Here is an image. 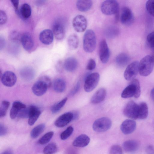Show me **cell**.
Listing matches in <instances>:
<instances>
[{
  "label": "cell",
  "mask_w": 154,
  "mask_h": 154,
  "mask_svg": "<svg viewBox=\"0 0 154 154\" xmlns=\"http://www.w3.org/2000/svg\"><path fill=\"white\" fill-rule=\"evenodd\" d=\"M154 67V56L147 55L143 58L139 64V73L141 76H146L152 72Z\"/></svg>",
  "instance_id": "6da1fadb"
},
{
  "label": "cell",
  "mask_w": 154,
  "mask_h": 154,
  "mask_svg": "<svg viewBox=\"0 0 154 154\" xmlns=\"http://www.w3.org/2000/svg\"><path fill=\"white\" fill-rule=\"evenodd\" d=\"M140 93L139 82L137 79H134L131 81L130 84L123 90L121 94V97L124 98L133 97L138 98L139 97Z\"/></svg>",
  "instance_id": "7a4b0ae2"
},
{
  "label": "cell",
  "mask_w": 154,
  "mask_h": 154,
  "mask_svg": "<svg viewBox=\"0 0 154 154\" xmlns=\"http://www.w3.org/2000/svg\"><path fill=\"white\" fill-rule=\"evenodd\" d=\"M96 43L95 34L91 29L87 30L83 37V47L84 51L87 52L91 53L95 49Z\"/></svg>",
  "instance_id": "3957f363"
},
{
  "label": "cell",
  "mask_w": 154,
  "mask_h": 154,
  "mask_svg": "<svg viewBox=\"0 0 154 154\" xmlns=\"http://www.w3.org/2000/svg\"><path fill=\"white\" fill-rule=\"evenodd\" d=\"M100 9L102 12L105 15L116 14L119 13V5L116 0H106L102 3Z\"/></svg>",
  "instance_id": "277c9868"
},
{
  "label": "cell",
  "mask_w": 154,
  "mask_h": 154,
  "mask_svg": "<svg viewBox=\"0 0 154 154\" xmlns=\"http://www.w3.org/2000/svg\"><path fill=\"white\" fill-rule=\"evenodd\" d=\"M111 120L107 117H103L96 120L93 124L92 128L93 130L97 132H105L111 127Z\"/></svg>",
  "instance_id": "5b68a950"
},
{
  "label": "cell",
  "mask_w": 154,
  "mask_h": 154,
  "mask_svg": "<svg viewBox=\"0 0 154 154\" xmlns=\"http://www.w3.org/2000/svg\"><path fill=\"white\" fill-rule=\"evenodd\" d=\"M139 111V104L133 101L128 102L125 107L123 113L127 117L133 119H138Z\"/></svg>",
  "instance_id": "8992f818"
},
{
  "label": "cell",
  "mask_w": 154,
  "mask_h": 154,
  "mask_svg": "<svg viewBox=\"0 0 154 154\" xmlns=\"http://www.w3.org/2000/svg\"><path fill=\"white\" fill-rule=\"evenodd\" d=\"M100 79L99 74L94 72L89 75L85 80L84 85L85 91L89 92L93 90L97 86Z\"/></svg>",
  "instance_id": "52a82bcc"
},
{
  "label": "cell",
  "mask_w": 154,
  "mask_h": 154,
  "mask_svg": "<svg viewBox=\"0 0 154 154\" xmlns=\"http://www.w3.org/2000/svg\"><path fill=\"white\" fill-rule=\"evenodd\" d=\"M139 64L138 61H134L128 66L124 74L126 80L131 81L134 79L139 73Z\"/></svg>",
  "instance_id": "ba28073f"
},
{
  "label": "cell",
  "mask_w": 154,
  "mask_h": 154,
  "mask_svg": "<svg viewBox=\"0 0 154 154\" xmlns=\"http://www.w3.org/2000/svg\"><path fill=\"white\" fill-rule=\"evenodd\" d=\"M72 24L74 29L78 32H84L87 26V21L85 17L83 15H79L73 19Z\"/></svg>",
  "instance_id": "9c48e42d"
},
{
  "label": "cell",
  "mask_w": 154,
  "mask_h": 154,
  "mask_svg": "<svg viewBox=\"0 0 154 154\" xmlns=\"http://www.w3.org/2000/svg\"><path fill=\"white\" fill-rule=\"evenodd\" d=\"M134 20V16L131 10L127 7L123 8L120 17L122 23L125 26H129L133 23Z\"/></svg>",
  "instance_id": "30bf717a"
},
{
  "label": "cell",
  "mask_w": 154,
  "mask_h": 154,
  "mask_svg": "<svg viewBox=\"0 0 154 154\" xmlns=\"http://www.w3.org/2000/svg\"><path fill=\"white\" fill-rule=\"evenodd\" d=\"M49 87L46 82L40 79L33 85L32 90L35 95L40 96L44 94Z\"/></svg>",
  "instance_id": "8fae6325"
},
{
  "label": "cell",
  "mask_w": 154,
  "mask_h": 154,
  "mask_svg": "<svg viewBox=\"0 0 154 154\" xmlns=\"http://www.w3.org/2000/svg\"><path fill=\"white\" fill-rule=\"evenodd\" d=\"M109 51L107 43L104 39L102 40L99 45V55L102 63H106L109 57Z\"/></svg>",
  "instance_id": "7c38bea8"
},
{
  "label": "cell",
  "mask_w": 154,
  "mask_h": 154,
  "mask_svg": "<svg viewBox=\"0 0 154 154\" xmlns=\"http://www.w3.org/2000/svg\"><path fill=\"white\" fill-rule=\"evenodd\" d=\"M1 81L5 86L11 87L16 83L17 77L15 73L12 72L7 71L2 75Z\"/></svg>",
  "instance_id": "4fadbf2b"
},
{
  "label": "cell",
  "mask_w": 154,
  "mask_h": 154,
  "mask_svg": "<svg viewBox=\"0 0 154 154\" xmlns=\"http://www.w3.org/2000/svg\"><path fill=\"white\" fill-rule=\"evenodd\" d=\"M73 114L71 112L65 113L60 116L56 120L55 125L57 127H63L73 120Z\"/></svg>",
  "instance_id": "5bb4252c"
},
{
  "label": "cell",
  "mask_w": 154,
  "mask_h": 154,
  "mask_svg": "<svg viewBox=\"0 0 154 154\" xmlns=\"http://www.w3.org/2000/svg\"><path fill=\"white\" fill-rule=\"evenodd\" d=\"M136 123L131 119H126L124 121L120 126L122 132L125 134H128L132 133L135 130Z\"/></svg>",
  "instance_id": "9a60e30c"
},
{
  "label": "cell",
  "mask_w": 154,
  "mask_h": 154,
  "mask_svg": "<svg viewBox=\"0 0 154 154\" xmlns=\"http://www.w3.org/2000/svg\"><path fill=\"white\" fill-rule=\"evenodd\" d=\"M54 34L52 31L49 29H45L40 33L39 39L40 42L46 45H49L53 42Z\"/></svg>",
  "instance_id": "2e32d148"
},
{
  "label": "cell",
  "mask_w": 154,
  "mask_h": 154,
  "mask_svg": "<svg viewBox=\"0 0 154 154\" xmlns=\"http://www.w3.org/2000/svg\"><path fill=\"white\" fill-rule=\"evenodd\" d=\"M20 41L23 48L26 51L31 50L34 46L33 38L29 33H24L21 37Z\"/></svg>",
  "instance_id": "e0dca14e"
},
{
  "label": "cell",
  "mask_w": 154,
  "mask_h": 154,
  "mask_svg": "<svg viewBox=\"0 0 154 154\" xmlns=\"http://www.w3.org/2000/svg\"><path fill=\"white\" fill-rule=\"evenodd\" d=\"M54 35L56 39L58 40L62 39L65 35V31L63 25L60 23H56L52 27Z\"/></svg>",
  "instance_id": "ac0fdd59"
},
{
  "label": "cell",
  "mask_w": 154,
  "mask_h": 154,
  "mask_svg": "<svg viewBox=\"0 0 154 154\" xmlns=\"http://www.w3.org/2000/svg\"><path fill=\"white\" fill-rule=\"evenodd\" d=\"M90 141V139L85 134H81L74 140L72 143L73 145L78 147H83L87 146Z\"/></svg>",
  "instance_id": "d6986e66"
},
{
  "label": "cell",
  "mask_w": 154,
  "mask_h": 154,
  "mask_svg": "<svg viewBox=\"0 0 154 154\" xmlns=\"http://www.w3.org/2000/svg\"><path fill=\"white\" fill-rule=\"evenodd\" d=\"M106 89L101 88L98 90L92 97L91 101L94 104L99 103L103 101L106 95Z\"/></svg>",
  "instance_id": "ffe728a7"
},
{
  "label": "cell",
  "mask_w": 154,
  "mask_h": 154,
  "mask_svg": "<svg viewBox=\"0 0 154 154\" xmlns=\"http://www.w3.org/2000/svg\"><path fill=\"white\" fill-rule=\"evenodd\" d=\"M138 142L134 140L125 141L123 143L122 146L124 150L128 153H132L136 151L139 147Z\"/></svg>",
  "instance_id": "44dd1931"
},
{
  "label": "cell",
  "mask_w": 154,
  "mask_h": 154,
  "mask_svg": "<svg viewBox=\"0 0 154 154\" xmlns=\"http://www.w3.org/2000/svg\"><path fill=\"white\" fill-rule=\"evenodd\" d=\"M78 66L77 61L76 59L72 57L67 58L65 61L63 66L65 69L69 72L74 71Z\"/></svg>",
  "instance_id": "7402d4cb"
},
{
  "label": "cell",
  "mask_w": 154,
  "mask_h": 154,
  "mask_svg": "<svg viewBox=\"0 0 154 154\" xmlns=\"http://www.w3.org/2000/svg\"><path fill=\"white\" fill-rule=\"evenodd\" d=\"M41 111L36 106H32L31 113L29 118L28 123L30 126L33 125L41 114Z\"/></svg>",
  "instance_id": "603a6c76"
},
{
  "label": "cell",
  "mask_w": 154,
  "mask_h": 154,
  "mask_svg": "<svg viewBox=\"0 0 154 154\" xmlns=\"http://www.w3.org/2000/svg\"><path fill=\"white\" fill-rule=\"evenodd\" d=\"M92 4L91 1L90 0H79L77 1L76 6L78 9L82 12H86L91 8Z\"/></svg>",
  "instance_id": "cb8c5ba5"
},
{
  "label": "cell",
  "mask_w": 154,
  "mask_h": 154,
  "mask_svg": "<svg viewBox=\"0 0 154 154\" xmlns=\"http://www.w3.org/2000/svg\"><path fill=\"white\" fill-rule=\"evenodd\" d=\"M23 108V104L20 102L18 101L14 102L10 111L11 118L12 119H15L17 116L19 111Z\"/></svg>",
  "instance_id": "d4e9b609"
},
{
  "label": "cell",
  "mask_w": 154,
  "mask_h": 154,
  "mask_svg": "<svg viewBox=\"0 0 154 154\" xmlns=\"http://www.w3.org/2000/svg\"><path fill=\"white\" fill-rule=\"evenodd\" d=\"M130 58L127 54L124 53L120 54L117 56L116 62L117 65L120 67H123L129 62Z\"/></svg>",
  "instance_id": "484cf974"
},
{
  "label": "cell",
  "mask_w": 154,
  "mask_h": 154,
  "mask_svg": "<svg viewBox=\"0 0 154 154\" xmlns=\"http://www.w3.org/2000/svg\"><path fill=\"white\" fill-rule=\"evenodd\" d=\"M53 87L54 90L56 92H62L65 89L66 83L65 81L62 79H57L54 81Z\"/></svg>",
  "instance_id": "4316f807"
},
{
  "label": "cell",
  "mask_w": 154,
  "mask_h": 154,
  "mask_svg": "<svg viewBox=\"0 0 154 154\" xmlns=\"http://www.w3.org/2000/svg\"><path fill=\"white\" fill-rule=\"evenodd\" d=\"M139 111L138 119H146L148 114V109L147 104L142 102L139 104Z\"/></svg>",
  "instance_id": "83f0119b"
},
{
  "label": "cell",
  "mask_w": 154,
  "mask_h": 154,
  "mask_svg": "<svg viewBox=\"0 0 154 154\" xmlns=\"http://www.w3.org/2000/svg\"><path fill=\"white\" fill-rule=\"evenodd\" d=\"M34 70L29 68H25L22 69L20 72L21 78L24 79L29 81L33 79L35 76Z\"/></svg>",
  "instance_id": "f1b7e54d"
},
{
  "label": "cell",
  "mask_w": 154,
  "mask_h": 154,
  "mask_svg": "<svg viewBox=\"0 0 154 154\" xmlns=\"http://www.w3.org/2000/svg\"><path fill=\"white\" fill-rule=\"evenodd\" d=\"M20 13L24 19H27L29 17L31 14V9L29 5L27 3L23 4L20 8Z\"/></svg>",
  "instance_id": "f546056e"
},
{
  "label": "cell",
  "mask_w": 154,
  "mask_h": 154,
  "mask_svg": "<svg viewBox=\"0 0 154 154\" xmlns=\"http://www.w3.org/2000/svg\"><path fill=\"white\" fill-rule=\"evenodd\" d=\"M67 43L69 48L72 50L76 49L79 45V40L77 36L72 34L69 36L67 39Z\"/></svg>",
  "instance_id": "4dcf8cb0"
},
{
  "label": "cell",
  "mask_w": 154,
  "mask_h": 154,
  "mask_svg": "<svg viewBox=\"0 0 154 154\" xmlns=\"http://www.w3.org/2000/svg\"><path fill=\"white\" fill-rule=\"evenodd\" d=\"M45 128V125L44 124L37 125L31 131L30 133L31 137L33 138H37L43 132Z\"/></svg>",
  "instance_id": "1f68e13d"
},
{
  "label": "cell",
  "mask_w": 154,
  "mask_h": 154,
  "mask_svg": "<svg viewBox=\"0 0 154 154\" xmlns=\"http://www.w3.org/2000/svg\"><path fill=\"white\" fill-rule=\"evenodd\" d=\"M119 33L118 28L114 26L108 27L106 30L105 34L107 37L113 38L118 35Z\"/></svg>",
  "instance_id": "d6a6232c"
},
{
  "label": "cell",
  "mask_w": 154,
  "mask_h": 154,
  "mask_svg": "<svg viewBox=\"0 0 154 154\" xmlns=\"http://www.w3.org/2000/svg\"><path fill=\"white\" fill-rule=\"evenodd\" d=\"M57 150V145L54 143H49L45 146L43 150L44 154H54Z\"/></svg>",
  "instance_id": "836d02e7"
},
{
  "label": "cell",
  "mask_w": 154,
  "mask_h": 154,
  "mask_svg": "<svg viewBox=\"0 0 154 154\" xmlns=\"http://www.w3.org/2000/svg\"><path fill=\"white\" fill-rule=\"evenodd\" d=\"M67 98L65 97L58 103L53 105L51 108V112L53 113L57 112L62 109L66 103Z\"/></svg>",
  "instance_id": "e575fe53"
},
{
  "label": "cell",
  "mask_w": 154,
  "mask_h": 154,
  "mask_svg": "<svg viewBox=\"0 0 154 154\" xmlns=\"http://www.w3.org/2000/svg\"><path fill=\"white\" fill-rule=\"evenodd\" d=\"M32 106L20 110L17 116L21 118H29L31 112Z\"/></svg>",
  "instance_id": "d590c367"
},
{
  "label": "cell",
  "mask_w": 154,
  "mask_h": 154,
  "mask_svg": "<svg viewBox=\"0 0 154 154\" xmlns=\"http://www.w3.org/2000/svg\"><path fill=\"white\" fill-rule=\"evenodd\" d=\"M54 132L50 131L44 134L38 140L40 144H44L48 143L51 140L54 135Z\"/></svg>",
  "instance_id": "8d00e7d4"
},
{
  "label": "cell",
  "mask_w": 154,
  "mask_h": 154,
  "mask_svg": "<svg viewBox=\"0 0 154 154\" xmlns=\"http://www.w3.org/2000/svg\"><path fill=\"white\" fill-rule=\"evenodd\" d=\"M10 104V102L7 100H4L2 102L0 107L1 117H3L5 116Z\"/></svg>",
  "instance_id": "74e56055"
},
{
  "label": "cell",
  "mask_w": 154,
  "mask_h": 154,
  "mask_svg": "<svg viewBox=\"0 0 154 154\" xmlns=\"http://www.w3.org/2000/svg\"><path fill=\"white\" fill-rule=\"evenodd\" d=\"M73 130L72 127L70 126L68 127L61 134L60 137L61 139L64 140L68 138L72 134Z\"/></svg>",
  "instance_id": "f35d334b"
},
{
  "label": "cell",
  "mask_w": 154,
  "mask_h": 154,
  "mask_svg": "<svg viewBox=\"0 0 154 154\" xmlns=\"http://www.w3.org/2000/svg\"><path fill=\"white\" fill-rule=\"evenodd\" d=\"M146 8L148 13L154 17V0H149L146 2Z\"/></svg>",
  "instance_id": "ab89813d"
},
{
  "label": "cell",
  "mask_w": 154,
  "mask_h": 154,
  "mask_svg": "<svg viewBox=\"0 0 154 154\" xmlns=\"http://www.w3.org/2000/svg\"><path fill=\"white\" fill-rule=\"evenodd\" d=\"M147 41L154 53V31L150 33L147 36Z\"/></svg>",
  "instance_id": "60d3db41"
},
{
  "label": "cell",
  "mask_w": 154,
  "mask_h": 154,
  "mask_svg": "<svg viewBox=\"0 0 154 154\" xmlns=\"http://www.w3.org/2000/svg\"><path fill=\"white\" fill-rule=\"evenodd\" d=\"M122 150L121 146L118 145H114L110 148L109 154H122Z\"/></svg>",
  "instance_id": "b9f144b4"
},
{
  "label": "cell",
  "mask_w": 154,
  "mask_h": 154,
  "mask_svg": "<svg viewBox=\"0 0 154 154\" xmlns=\"http://www.w3.org/2000/svg\"><path fill=\"white\" fill-rule=\"evenodd\" d=\"M7 20V17L5 12L3 11H0V24L2 25L5 24Z\"/></svg>",
  "instance_id": "7bdbcfd3"
},
{
  "label": "cell",
  "mask_w": 154,
  "mask_h": 154,
  "mask_svg": "<svg viewBox=\"0 0 154 154\" xmlns=\"http://www.w3.org/2000/svg\"><path fill=\"white\" fill-rule=\"evenodd\" d=\"M96 66V63L94 60L91 59L88 61L86 68L88 70H92L95 69Z\"/></svg>",
  "instance_id": "ee69618b"
},
{
  "label": "cell",
  "mask_w": 154,
  "mask_h": 154,
  "mask_svg": "<svg viewBox=\"0 0 154 154\" xmlns=\"http://www.w3.org/2000/svg\"><path fill=\"white\" fill-rule=\"evenodd\" d=\"M80 85V82L79 81L77 83L74 88L71 91L70 93V95L71 96H73L77 92L79 89Z\"/></svg>",
  "instance_id": "f6af8a7d"
},
{
  "label": "cell",
  "mask_w": 154,
  "mask_h": 154,
  "mask_svg": "<svg viewBox=\"0 0 154 154\" xmlns=\"http://www.w3.org/2000/svg\"><path fill=\"white\" fill-rule=\"evenodd\" d=\"M7 131L6 128L3 124L0 125V136H1L5 135Z\"/></svg>",
  "instance_id": "bcb514c9"
},
{
  "label": "cell",
  "mask_w": 154,
  "mask_h": 154,
  "mask_svg": "<svg viewBox=\"0 0 154 154\" xmlns=\"http://www.w3.org/2000/svg\"><path fill=\"white\" fill-rule=\"evenodd\" d=\"M146 150L147 154H154V147L149 145L147 146Z\"/></svg>",
  "instance_id": "7dc6e473"
},
{
  "label": "cell",
  "mask_w": 154,
  "mask_h": 154,
  "mask_svg": "<svg viewBox=\"0 0 154 154\" xmlns=\"http://www.w3.org/2000/svg\"><path fill=\"white\" fill-rule=\"evenodd\" d=\"M11 1L14 8L15 11L16 12H18L19 3V1L18 0H11Z\"/></svg>",
  "instance_id": "c3c4849f"
},
{
  "label": "cell",
  "mask_w": 154,
  "mask_h": 154,
  "mask_svg": "<svg viewBox=\"0 0 154 154\" xmlns=\"http://www.w3.org/2000/svg\"><path fill=\"white\" fill-rule=\"evenodd\" d=\"M72 113L73 116V120H76L78 119L79 117V115L78 113L76 111Z\"/></svg>",
  "instance_id": "681fc988"
},
{
  "label": "cell",
  "mask_w": 154,
  "mask_h": 154,
  "mask_svg": "<svg viewBox=\"0 0 154 154\" xmlns=\"http://www.w3.org/2000/svg\"><path fill=\"white\" fill-rule=\"evenodd\" d=\"M150 96L151 98L154 103V88H153L151 91Z\"/></svg>",
  "instance_id": "f907efd6"
},
{
  "label": "cell",
  "mask_w": 154,
  "mask_h": 154,
  "mask_svg": "<svg viewBox=\"0 0 154 154\" xmlns=\"http://www.w3.org/2000/svg\"><path fill=\"white\" fill-rule=\"evenodd\" d=\"M1 154H13L12 151L10 150H8L2 153Z\"/></svg>",
  "instance_id": "816d5d0a"
}]
</instances>
